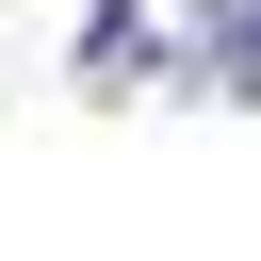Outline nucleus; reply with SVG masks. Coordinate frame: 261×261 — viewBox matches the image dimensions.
Returning <instances> with one entry per match:
<instances>
[{
    "mask_svg": "<svg viewBox=\"0 0 261 261\" xmlns=\"http://www.w3.org/2000/svg\"><path fill=\"white\" fill-rule=\"evenodd\" d=\"M228 65V0H98L82 16V82H212Z\"/></svg>",
    "mask_w": 261,
    "mask_h": 261,
    "instance_id": "1",
    "label": "nucleus"
},
{
    "mask_svg": "<svg viewBox=\"0 0 261 261\" xmlns=\"http://www.w3.org/2000/svg\"><path fill=\"white\" fill-rule=\"evenodd\" d=\"M212 82H228V98H261V0L228 16V65H212Z\"/></svg>",
    "mask_w": 261,
    "mask_h": 261,
    "instance_id": "2",
    "label": "nucleus"
}]
</instances>
